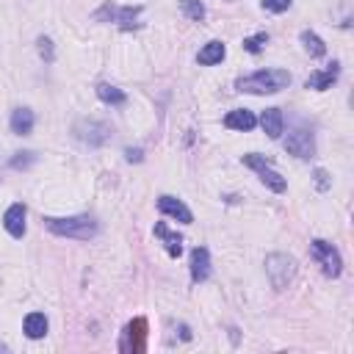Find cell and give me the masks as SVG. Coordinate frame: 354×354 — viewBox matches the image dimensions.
<instances>
[{
  "label": "cell",
  "mask_w": 354,
  "mask_h": 354,
  "mask_svg": "<svg viewBox=\"0 0 354 354\" xmlns=\"http://www.w3.org/2000/svg\"><path fill=\"white\" fill-rule=\"evenodd\" d=\"M22 326H25V335L30 340H39V337L47 335V318H44V313H28Z\"/></svg>",
  "instance_id": "cell-19"
},
{
  "label": "cell",
  "mask_w": 354,
  "mask_h": 354,
  "mask_svg": "<svg viewBox=\"0 0 354 354\" xmlns=\"http://www.w3.org/2000/svg\"><path fill=\"white\" fill-rule=\"evenodd\" d=\"M3 227L11 238H22L25 235V205L22 202H14L6 213H3Z\"/></svg>",
  "instance_id": "cell-11"
},
{
  "label": "cell",
  "mask_w": 354,
  "mask_h": 354,
  "mask_svg": "<svg viewBox=\"0 0 354 354\" xmlns=\"http://www.w3.org/2000/svg\"><path fill=\"white\" fill-rule=\"evenodd\" d=\"M44 227L53 232V235H61V238H75V241H88L97 235V221L91 216H66V218H44Z\"/></svg>",
  "instance_id": "cell-2"
},
{
  "label": "cell",
  "mask_w": 354,
  "mask_h": 354,
  "mask_svg": "<svg viewBox=\"0 0 354 354\" xmlns=\"http://www.w3.org/2000/svg\"><path fill=\"white\" fill-rule=\"evenodd\" d=\"M97 97L108 105H124L127 102V94L116 86H111V83H97Z\"/></svg>",
  "instance_id": "cell-20"
},
{
  "label": "cell",
  "mask_w": 354,
  "mask_h": 354,
  "mask_svg": "<svg viewBox=\"0 0 354 354\" xmlns=\"http://www.w3.org/2000/svg\"><path fill=\"white\" fill-rule=\"evenodd\" d=\"M141 14V6H116V3H105L97 14H94V19H111V22H116L122 30H133V28H138V22H136V17Z\"/></svg>",
  "instance_id": "cell-4"
},
{
  "label": "cell",
  "mask_w": 354,
  "mask_h": 354,
  "mask_svg": "<svg viewBox=\"0 0 354 354\" xmlns=\"http://www.w3.org/2000/svg\"><path fill=\"white\" fill-rule=\"evenodd\" d=\"M310 252H313V257L318 260V266H321V271H324L326 277H340L343 260H340V252H337L332 243L315 238V241L310 243Z\"/></svg>",
  "instance_id": "cell-6"
},
{
  "label": "cell",
  "mask_w": 354,
  "mask_h": 354,
  "mask_svg": "<svg viewBox=\"0 0 354 354\" xmlns=\"http://www.w3.org/2000/svg\"><path fill=\"white\" fill-rule=\"evenodd\" d=\"M315 183H318L321 191H326V188H329V174H326L324 169H318V171H315Z\"/></svg>",
  "instance_id": "cell-28"
},
{
  "label": "cell",
  "mask_w": 354,
  "mask_h": 354,
  "mask_svg": "<svg viewBox=\"0 0 354 354\" xmlns=\"http://www.w3.org/2000/svg\"><path fill=\"white\" fill-rule=\"evenodd\" d=\"M243 163L249 166V169H254L257 174H260V180L271 188V191H277V194H282L285 188H288V183H285V177L279 174V171H274L271 169V160L266 158V155H257V152H249V155H243Z\"/></svg>",
  "instance_id": "cell-5"
},
{
  "label": "cell",
  "mask_w": 354,
  "mask_h": 354,
  "mask_svg": "<svg viewBox=\"0 0 354 354\" xmlns=\"http://www.w3.org/2000/svg\"><path fill=\"white\" fill-rule=\"evenodd\" d=\"M158 210H160L163 216H171V218H177V221H183V224H191V221H194V213L183 205V199L169 196V194H163V196L158 199Z\"/></svg>",
  "instance_id": "cell-10"
},
{
  "label": "cell",
  "mask_w": 354,
  "mask_h": 354,
  "mask_svg": "<svg viewBox=\"0 0 354 354\" xmlns=\"http://www.w3.org/2000/svg\"><path fill=\"white\" fill-rule=\"evenodd\" d=\"M30 160H36L33 152H17V158H11V169H22V166H28Z\"/></svg>",
  "instance_id": "cell-25"
},
{
  "label": "cell",
  "mask_w": 354,
  "mask_h": 354,
  "mask_svg": "<svg viewBox=\"0 0 354 354\" xmlns=\"http://www.w3.org/2000/svg\"><path fill=\"white\" fill-rule=\"evenodd\" d=\"M227 55V50H224V44L221 41H207L202 50H199V55H196V61L202 64V66H213V64H221V58Z\"/></svg>",
  "instance_id": "cell-18"
},
{
  "label": "cell",
  "mask_w": 354,
  "mask_h": 354,
  "mask_svg": "<svg viewBox=\"0 0 354 354\" xmlns=\"http://www.w3.org/2000/svg\"><path fill=\"white\" fill-rule=\"evenodd\" d=\"M124 158H127L130 163H138V160L144 158V152H141V147H136V149L130 147V149H124Z\"/></svg>",
  "instance_id": "cell-27"
},
{
  "label": "cell",
  "mask_w": 354,
  "mask_h": 354,
  "mask_svg": "<svg viewBox=\"0 0 354 354\" xmlns=\"http://www.w3.org/2000/svg\"><path fill=\"white\" fill-rule=\"evenodd\" d=\"M144 340H147V321L144 318H136L124 326V335H122V351L127 354H141L144 351Z\"/></svg>",
  "instance_id": "cell-8"
},
{
  "label": "cell",
  "mask_w": 354,
  "mask_h": 354,
  "mask_svg": "<svg viewBox=\"0 0 354 354\" xmlns=\"http://www.w3.org/2000/svg\"><path fill=\"white\" fill-rule=\"evenodd\" d=\"M301 44H304V50H307L313 58H321V55L326 53L324 39H321L318 33H313V30H301Z\"/></svg>",
  "instance_id": "cell-21"
},
{
  "label": "cell",
  "mask_w": 354,
  "mask_h": 354,
  "mask_svg": "<svg viewBox=\"0 0 354 354\" xmlns=\"http://www.w3.org/2000/svg\"><path fill=\"white\" fill-rule=\"evenodd\" d=\"M180 8H183V14H185L188 19H194V22H202V19H205V6H202V0H180Z\"/></svg>",
  "instance_id": "cell-22"
},
{
  "label": "cell",
  "mask_w": 354,
  "mask_h": 354,
  "mask_svg": "<svg viewBox=\"0 0 354 354\" xmlns=\"http://www.w3.org/2000/svg\"><path fill=\"white\" fill-rule=\"evenodd\" d=\"M337 75H340V64L337 61H332L326 69H318V72H313L310 77H307V88H315V91H324V88H329L335 80H337Z\"/></svg>",
  "instance_id": "cell-13"
},
{
  "label": "cell",
  "mask_w": 354,
  "mask_h": 354,
  "mask_svg": "<svg viewBox=\"0 0 354 354\" xmlns=\"http://www.w3.org/2000/svg\"><path fill=\"white\" fill-rule=\"evenodd\" d=\"M288 86H290V75L285 69H260L235 80V88L246 94H277Z\"/></svg>",
  "instance_id": "cell-1"
},
{
  "label": "cell",
  "mask_w": 354,
  "mask_h": 354,
  "mask_svg": "<svg viewBox=\"0 0 354 354\" xmlns=\"http://www.w3.org/2000/svg\"><path fill=\"white\" fill-rule=\"evenodd\" d=\"M285 149H288L290 155L301 158V160H310V158L315 155V138H313V130H307V127H296V130H290L288 138H285Z\"/></svg>",
  "instance_id": "cell-7"
},
{
  "label": "cell",
  "mask_w": 354,
  "mask_h": 354,
  "mask_svg": "<svg viewBox=\"0 0 354 354\" xmlns=\"http://www.w3.org/2000/svg\"><path fill=\"white\" fill-rule=\"evenodd\" d=\"M254 124H257V116L246 108H235L224 116V127H230V130H252Z\"/></svg>",
  "instance_id": "cell-15"
},
{
  "label": "cell",
  "mask_w": 354,
  "mask_h": 354,
  "mask_svg": "<svg viewBox=\"0 0 354 354\" xmlns=\"http://www.w3.org/2000/svg\"><path fill=\"white\" fill-rule=\"evenodd\" d=\"M260 127L268 138H279L282 130H285V119H282V111L279 108H266L263 116H260Z\"/></svg>",
  "instance_id": "cell-14"
},
{
  "label": "cell",
  "mask_w": 354,
  "mask_h": 354,
  "mask_svg": "<svg viewBox=\"0 0 354 354\" xmlns=\"http://www.w3.org/2000/svg\"><path fill=\"white\" fill-rule=\"evenodd\" d=\"M210 277V254L205 246H194L191 249V279L199 285Z\"/></svg>",
  "instance_id": "cell-12"
},
{
  "label": "cell",
  "mask_w": 354,
  "mask_h": 354,
  "mask_svg": "<svg viewBox=\"0 0 354 354\" xmlns=\"http://www.w3.org/2000/svg\"><path fill=\"white\" fill-rule=\"evenodd\" d=\"M75 136H77L80 141H86L88 147H100V144L108 141L111 127H108L105 122H94V119H88V122H77V124H75Z\"/></svg>",
  "instance_id": "cell-9"
},
{
  "label": "cell",
  "mask_w": 354,
  "mask_h": 354,
  "mask_svg": "<svg viewBox=\"0 0 354 354\" xmlns=\"http://www.w3.org/2000/svg\"><path fill=\"white\" fill-rule=\"evenodd\" d=\"M33 122H36V116H33L30 108H17V111L11 113V133L28 136V133L33 130Z\"/></svg>",
  "instance_id": "cell-17"
},
{
  "label": "cell",
  "mask_w": 354,
  "mask_h": 354,
  "mask_svg": "<svg viewBox=\"0 0 354 354\" xmlns=\"http://www.w3.org/2000/svg\"><path fill=\"white\" fill-rule=\"evenodd\" d=\"M290 3H293V0H263V8H266V11L279 14V11H288V8H290Z\"/></svg>",
  "instance_id": "cell-24"
},
{
  "label": "cell",
  "mask_w": 354,
  "mask_h": 354,
  "mask_svg": "<svg viewBox=\"0 0 354 354\" xmlns=\"http://www.w3.org/2000/svg\"><path fill=\"white\" fill-rule=\"evenodd\" d=\"M155 235L163 241V246H166L169 257H180V254H183V235L171 232L166 224H155Z\"/></svg>",
  "instance_id": "cell-16"
},
{
  "label": "cell",
  "mask_w": 354,
  "mask_h": 354,
  "mask_svg": "<svg viewBox=\"0 0 354 354\" xmlns=\"http://www.w3.org/2000/svg\"><path fill=\"white\" fill-rule=\"evenodd\" d=\"M266 274L271 279V288L274 290H282L293 282L296 277V260L290 254H282V252H274L266 257Z\"/></svg>",
  "instance_id": "cell-3"
},
{
  "label": "cell",
  "mask_w": 354,
  "mask_h": 354,
  "mask_svg": "<svg viewBox=\"0 0 354 354\" xmlns=\"http://www.w3.org/2000/svg\"><path fill=\"white\" fill-rule=\"evenodd\" d=\"M39 53H41L44 61H53V41L41 36V39H39Z\"/></svg>",
  "instance_id": "cell-26"
},
{
  "label": "cell",
  "mask_w": 354,
  "mask_h": 354,
  "mask_svg": "<svg viewBox=\"0 0 354 354\" xmlns=\"http://www.w3.org/2000/svg\"><path fill=\"white\" fill-rule=\"evenodd\" d=\"M266 44H268V33H266V30H260V33L243 39V50H246V53H260Z\"/></svg>",
  "instance_id": "cell-23"
}]
</instances>
